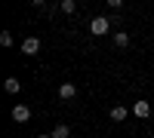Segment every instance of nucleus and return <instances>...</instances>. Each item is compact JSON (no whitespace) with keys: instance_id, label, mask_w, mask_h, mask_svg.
<instances>
[{"instance_id":"obj_1","label":"nucleus","mask_w":154,"mask_h":138,"mask_svg":"<svg viewBox=\"0 0 154 138\" xmlns=\"http://www.w3.org/2000/svg\"><path fill=\"white\" fill-rule=\"evenodd\" d=\"M108 31H111L108 16H96L93 22H89V34H93V37H102V34H108Z\"/></svg>"},{"instance_id":"obj_2","label":"nucleus","mask_w":154,"mask_h":138,"mask_svg":"<svg viewBox=\"0 0 154 138\" xmlns=\"http://www.w3.org/2000/svg\"><path fill=\"white\" fill-rule=\"evenodd\" d=\"M22 52L25 55H37L40 52V40H37V37H25L22 40Z\"/></svg>"},{"instance_id":"obj_3","label":"nucleus","mask_w":154,"mask_h":138,"mask_svg":"<svg viewBox=\"0 0 154 138\" xmlns=\"http://www.w3.org/2000/svg\"><path fill=\"white\" fill-rule=\"evenodd\" d=\"M12 120H16V123H28L31 120V107L28 104H16V107H12Z\"/></svg>"},{"instance_id":"obj_4","label":"nucleus","mask_w":154,"mask_h":138,"mask_svg":"<svg viewBox=\"0 0 154 138\" xmlns=\"http://www.w3.org/2000/svg\"><path fill=\"white\" fill-rule=\"evenodd\" d=\"M133 114H136L139 120H148V117H151V104L145 101V98H139V101L133 104Z\"/></svg>"},{"instance_id":"obj_5","label":"nucleus","mask_w":154,"mask_h":138,"mask_svg":"<svg viewBox=\"0 0 154 138\" xmlns=\"http://www.w3.org/2000/svg\"><path fill=\"white\" fill-rule=\"evenodd\" d=\"M74 95H77V86H74V83H62V86H59V98H65V101H71Z\"/></svg>"},{"instance_id":"obj_6","label":"nucleus","mask_w":154,"mask_h":138,"mask_svg":"<svg viewBox=\"0 0 154 138\" xmlns=\"http://www.w3.org/2000/svg\"><path fill=\"white\" fill-rule=\"evenodd\" d=\"M49 135H53V138H71V126H68V123H56V129Z\"/></svg>"},{"instance_id":"obj_7","label":"nucleus","mask_w":154,"mask_h":138,"mask_svg":"<svg viewBox=\"0 0 154 138\" xmlns=\"http://www.w3.org/2000/svg\"><path fill=\"white\" fill-rule=\"evenodd\" d=\"M126 46H130V34L117 31V34H114V49H126Z\"/></svg>"},{"instance_id":"obj_8","label":"nucleus","mask_w":154,"mask_h":138,"mask_svg":"<svg viewBox=\"0 0 154 138\" xmlns=\"http://www.w3.org/2000/svg\"><path fill=\"white\" fill-rule=\"evenodd\" d=\"M126 114H130V110H126L123 104H114V107L108 110V117H111V120H117V123H120V120H126Z\"/></svg>"},{"instance_id":"obj_9","label":"nucleus","mask_w":154,"mask_h":138,"mask_svg":"<svg viewBox=\"0 0 154 138\" xmlns=\"http://www.w3.org/2000/svg\"><path fill=\"white\" fill-rule=\"evenodd\" d=\"M3 89H6V92H9V95H16V92H19V89H22V83H19V80H16V77H9V80H6V83H3Z\"/></svg>"},{"instance_id":"obj_10","label":"nucleus","mask_w":154,"mask_h":138,"mask_svg":"<svg viewBox=\"0 0 154 138\" xmlns=\"http://www.w3.org/2000/svg\"><path fill=\"white\" fill-rule=\"evenodd\" d=\"M59 9H62V12H68V16H71V12L77 9V3H74V0H62V3H59Z\"/></svg>"},{"instance_id":"obj_11","label":"nucleus","mask_w":154,"mask_h":138,"mask_svg":"<svg viewBox=\"0 0 154 138\" xmlns=\"http://www.w3.org/2000/svg\"><path fill=\"white\" fill-rule=\"evenodd\" d=\"M0 46H6V49L12 46V34H9V31H3V34H0Z\"/></svg>"},{"instance_id":"obj_12","label":"nucleus","mask_w":154,"mask_h":138,"mask_svg":"<svg viewBox=\"0 0 154 138\" xmlns=\"http://www.w3.org/2000/svg\"><path fill=\"white\" fill-rule=\"evenodd\" d=\"M37 138H53V135H37Z\"/></svg>"}]
</instances>
